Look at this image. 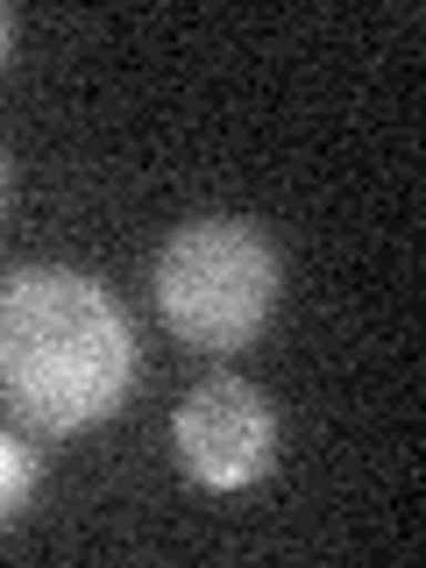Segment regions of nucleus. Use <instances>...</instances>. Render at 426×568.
<instances>
[{"mask_svg": "<svg viewBox=\"0 0 426 568\" xmlns=\"http://www.w3.org/2000/svg\"><path fill=\"white\" fill-rule=\"evenodd\" d=\"M135 384V327L121 298L64 263L0 277V398L36 434H85L114 419Z\"/></svg>", "mask_w": 426, "mask_h": 568, "instance_id": "nucleus-1", "label": "nucleus"}, {"mask_svg": "<svg viewBox=\"0 0 426 568\" xmlns=\"http://www.w3.org/2000/svg\"><path fill=\"white\" fill-rule=\"evenodd\" d=\"M284 263L271 235L235 213H206L185 221L156 248V313L178 342L206 355H235L263 334V320L277 313Z\"/></svg>", "mask_w": 426, "mask_h": 568, "instance_id": "nucleus-2", "label": "nucleus"}, {"mask_svg": "<svg viewBox=\"0 0 426 568\" xmlns=\"http://www.w3.org/2000/svg\"><path fill=\"white\" fill-rule=\"evenodd\" d=\"M171 448L192 484L206 490H242L277 462V413L256 384L242 377H206L185 390L171 419Z\"/></svg>", "mask_w": 426, "mask_h": 568, "instance_id": "nucleus-3", "label": "nucleus"}, {"mask_svg": "<svg viewBox=\"0 0 426 568\" xmlns=\"http://www.w3.org/2000/svg\"><path fill=\"white\" fill-rule=\"evenodd\" d=\"M29 490H36V448L14 426H0V526L29 505Z\"/></svg>", "mask_w": 426, "mask_h": 568, "instance_id": "nucleus-4", "label": "nucleus"}, {"mask_svg": "<svg viewBox=\"0 0 426 568\" xmlns=\"http://www.w3.org/2000/svg\"><path fill=\"white\" fill-rule=\"evenodd\" d=\"M8 50H14V14L0 8V64H8Z\"/></svg>", "mask_w": 426, "mask_h": 568, "instance_id": "nucleus-5", "label": "nucleus"}, {"mask_svg": "<svg viewBox=\"0 0 426 568\" xmlns=\"http://www.w3.org/2000/svg\"><path fill=\"white\" fill-rule=\"evenodd\" d=\"M0 213H8V150H0Z\"/></svg>", "mask_w": 426, "mask_h": 568, "instance_id": "nucleus-6", "label": "nucleus"}]
</instances>
